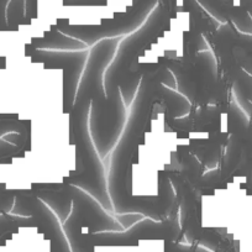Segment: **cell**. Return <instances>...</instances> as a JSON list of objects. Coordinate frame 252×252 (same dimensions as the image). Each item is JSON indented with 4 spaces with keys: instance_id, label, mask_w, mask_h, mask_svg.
<instances>
[{
    "instance_id": "cell-1",
    "label": "cell",
    "mask_w": 252,
    "mask_h": 252,
    "mask_svg": "<svg viewBox=\"0 0 252 252\" xmlns=\"http://www.w3.org/2000/svg\"><path fill=\"white\" fill-rule=\"evenodd\" d=\"M168 74L166 67H162L158 71L142 77L125 129L114 149L108 190L114 212L118 214H141L156 221H162L168 219L177 205L176 193L168 174L159 179L158 195H132L131 184L135 156L145 142L144 137L155 105L162 100L168 104L173 119L188 113L190 106L187 99L172 92L168 86H164V77Z\"/></svg>"
},
{
    "instance_id": "cell-2",
    "label": "cell",
    "mask_w": 252,
    "mask_h": 252,
    "mask_svg": "<svg viewBox=\"0 0 252 252\" xmlns=\"http://www.w3.org/2000/svg\"><path fill=\"white\" fill-rule=\"evenodd\" d=\"M91 109V95L88 91L79 86L77 99L71 110L72 141L77 147V171L64 178L67 184L88 192L94 199L101 203L104 208L114 212L110 198L106 194L105 176L100 156L88 135V113Z\"/></svg>"
},
{
    "instance_id": "cell-3",
    "label": "cell",
    "mask_w": 252,
    "mask_h": 252,
    "mask_svg": "<svg viewBox=\"0 0 252 252\" xmlns=\"http://www.w3.org/2000/svg\"><path fill=\"white\" fill-rule=\"evenodd\" d=\"M32 42L38 48H58V50H72V51H83L88 47L82 41L77 38L67 36L58 31L56 26H51V30L45 33V37L33 38Z\"/></svg>"
},
{
    "instance_id": "cell-4",
    "label": "cell",
    "mask_w": 252,
    "mask_h": 252,
    "mask_svg": "<svg viewBox=\"0 0 252 252\" xmlns=\"http://www.w3.org/2000/svg\"><path fill=\"white\" fill-rule=\"evenodd\" d=\"M6 23L10 28H16L20 24H28L25 0H10L6 8Z\"/></svg>"
},
{
    "instance_id": "cell-5",
    "label": "cell",
    "mask_w": 252,
    "mask_h": 252,
    "mask_svg": "<svg viewBox=\"0 0 252 252\" xmlns=\"http://www.w3.org/2000/svg\"><path fill=\"white\" fill-rule=\"evenodd\" d=\"M41 0H25L26 4V19L29 21L38 18V3Z\"/></svg>"
},
{
    "instance_id": "cell-6",
    "label": "cell",
    "mask_w": 252,
    "mask_h": 252,
    "mask_svg": "<svg viewBox=\"0 0 252 252\" xmlns=\"http://www.w3.org/2000/svg\"><path fill=\"white\" fill-rule=\"evenodd\" d=\"M10 0H0V25L3 26L6 23V8Z\"/></svg>"
},
{
    "instance_id": "cell-7",
    "label": "cell",
    "mask_w": 252,
    "mask_h": 252,
    "mask_svg": "<svg viewBox=\"0 0 252 252\" xmlns=\"http://www.w3.org/2000/svg\"><path fill=\"white\" fill-rule=\"evenodd\" d=\"M245 8H246V10L249 11L250 14V11H251L252 9V0H245Z\"/></svg>"
},
{
    "instance_id": "cell-8",
    "label": "cell",
    "mask_w": 252,
    "mask_h": 252,
    "mask_svg": "<svg viewBox=\"0 0 252 252\" xmlns=\"http://www.w3.org/2000/svg\"><path fill=\"white\" fill-rule=\"evenodd\" d=\"M250 16H251V19H252V9H251V11H250Z\"/></svg>"
},
{
    "instance_id": "cell-9",
    "label": "cell",
    "mask_w": 252,
    "mask_h": 252,
    "mask_svg": "<svg viewBox=\"0 0 252 252\" xmlns=\"http://www.w3.org/2000/svg\"><path fill=\"white\" fill-rule=\"evenodd\" d=\"M50 1H51V0H50ZM58 1H63V0H58Z\"/></svg>"
}]
</instances>
